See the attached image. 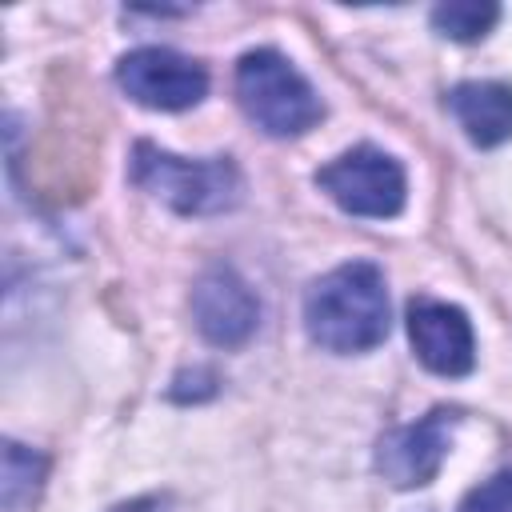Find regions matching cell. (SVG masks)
<instances>
[{
	"label": "cell",
	"mask_w": 512,
	"mask_h": 512,
	"mask_svg": "<svg viewBox=\"0 0 512 512\" xmlns=\"http://www.w3.org/2000/svg\"><path fill=\"white\" fill-rule=\"evenodd\" d=\"M304 328L328 352H368L388 336L384 272L368 260H348L320 276L304 296Z\"/></svg>",
	"instance_id": "cell-1"
},
{
	"label": "cell",
	"mask_w": 512,
	"mask_h": 512,
	"mask_svg": "<svg viewBox=\"0 0 512 512\" xmlns=\"http://www.w3.org/2000/svg\"><path fill=\"white\" fill-rule=\"evenodd\" d=\"M132 184H140L148 196H156L160 204H168L180 216L228 212L240 204V192H244L240 168L228 156L184 160L148 140H140L132 148Z\"/></svg>",
	"instance_id": "cell-2"
},
{
	"label": "cell",
	"mask_w": 512,
	"mask_h": 512,
	"mask_svg": "<svg viewBox=\"0 0 512 512\" xmlns=\"http://www.w3.org/2000/svg\"><path fill=\"white\" fill-rule=\"evenodd\" d=\"M236 100L244 116L268 136H304L324 104L300 68L276 48H252L236 64Z\"/></svg>",
	"instance_id": "cell-3"
},
{
	"label": "cell",
	"mask_w": 512,
	"mask_h": 512,
	"mask_svg": "<svg viewBox=\"0 0 512 512\" xmlns=\"http://www.w3.org/2000/svg\"><path fill=\"white\" fill-rule=\"evenodd\" d=\"M316 184L328 192L332 204H340L352 216H368V220H388L404 208V168L400 160H392L388 152L372 148V144H356L348 152H340L336 160H328L316 172Z\"/></svg>",
	"instance_id": "cell-4"
},
{
	"label": "cell",
	"mask_w": 512,
	"mask_h": 512,
	"mask_svg": "<svg viewBox=\"0 0 512 512\" xmlns=\"http://www.w3.org/2000/svg\"><path fill=\"white\" fill-rule=\"evenodd\" d=\"M116 84L152 112H180L204 100L208 72L176 48H132L116 64Z\"/></svg>",
	"instance_id": "cell-5"
},
{
	"label": "cell",
	"mask_w": 512,
	"mask_h": 512,
	"mask_svg": "<svg viewBox=\"0 0 512 512\" xmlns=\"http://www.w3.org/2000/svg\"><path fill=\"white\" fill-rule=\"evenodd\" d=\"M460 424V412L452 408H432L428 416L400 424L392 432H384L376 440V472L392 484V488H424L436 480L448 448H452V432Z\"/></svg>",
	"instance_id": "cell-6"
},
{
	"label": "cell",
	"mask_w": 512,
	"mask_h": 512,
	"mask_svg": "<svg viewBox=\"0 0 512 512\" xmlns=\"http://www.w3.org/2000/svg\"><path fill=\"white\" fill-rule=\"evenodd\" d=\"M408 340L416 360L436 376H468L476 364V336L468 316L432 296H416L408 304Z\"/></svg>",
	"instance_id": "cell-7"
},
{
	"label": "cell",
	"mask_w": 512,
	"mask_h": 512,
	"mask_svg": "<svg viewBox=\"0 0 512 512\" xmlns=\"http://www.w3.org/2000/svg\"><path fill=\"white\" fill-rule=\"evenodd\" d=\"M192 320L196 332L216 344V348H240L256 324H260V304L252 288L232 272V268H208L196 288H192Z\"/></svg>",
	"instance_id": "cell-8"
},
{
	"label": "cell",
	"mask_w": 512,
	"mask_h": 512,
	"mask_svg": "<svg viewBox=\"0 0 512 512\" xmlns=\"http://www.w3.org/2000/svg\"><path fill=\"white\" fill-rule=\"evenodd\" d=\"M448 108L472 144L496 148V144L512 140V84L464 80L448 92Z\"/></svg>",
	"instance_id": "cell-9"
},
{
	"label": "cell",
	"mask_w": 512,
	"mask_h": 512,
	"mask_svg": "<svg viewBox=\"0 0 512 512\" xmlns=\"http://www.w3.org/2000/svg\"><path fill=\"white\" fill-rule=\"evenodd\" d=\"M44 472H48V460L36 448L8 440L4 444V480H0L4 512H28L44 488Z\"/></svg>",
	"instance_id": "cell-10"
},
{
	"label": "cell",
	"mask_w": 512,
	"mask_h": 512,
	"mask_svg": "<svg viewBox=\"0 0 512 512\" xmlns=\"http://www.w3.org/2000/svg\"><path fill=\"white\" fill-rule=\"evenodd\" d=\"M500 20L496 4H480V0H452V4H436L432 8V28L456 44H472L480 36L492 32V24Z\"/></svg>",
	"instance_id": "cell-11"
},
{
	"label": "cell",
	"mask_w": 512,
	"mask_h": 512,
	"mask_svg": "<svg viewBox=\"0 0 512 512\" xmlns=\"http://www.w3.org/2000/svg\"><path fill=\"white\" fill-rule=\"evenodd\" d=\"M456 512H512V468H500L496 476L480 480Z\"/></svg>",
	"instance_id": "cell-12"
},
{
	"label": "cell",
	"mask_w": 512,
	"mask_h": 512,
	"mask_svg": "<svg viewBox=\"0 0 512 512\" xmlns=\"http://www.w3.org/2000/svg\"><path fill=\"white\" fill-rule=\"evenodd\" d=\"M112 512H168V508H164L160 496H140V500H128V504H120Z\"/></svg>",
	"instance_id": "cell-13"
}]
</instances>
